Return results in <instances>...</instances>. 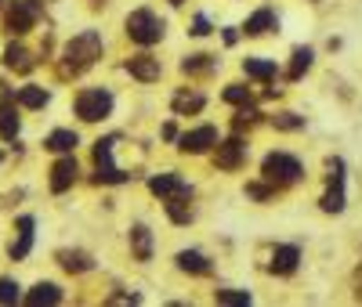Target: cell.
<instances>
[{"mask_svg": "<svg viewBox=\"0 0 362 307\" xmlns=\"http://www.w3.org/2000/svg\"><path fill=\"white\" fill-rule=\"evenodd\" d=\"M102 58V33L95 29H83L80 37H73L62 51V76H80L87 73L95 61Z\"/></svg>", "mask_w": 362, "mask_h": 307, "instance_id": "cell-1", "label": "cell"}, {"mask_svg": "<svg viewBox=\"0 0 362 307\" xmlns=\"http://www.w3.org/2000/svg\"><path fill=\"white\" fill-rule=\"evenodd\" d=\"M300 174H305V167H300V159L290 156V152H268L264 163H261V177L268 184H276V188H290V184L300 181Z\"/></svg>", "mask_w": 362, "mask_h": 307, "instance_id": "cell-2", "label": "cell"}, {"mask_svg": "<svg viewBox=\"0 0 362 307\" xmlns=\"http://www.w3.org/2000/svg\"><path fill=\"white\" fill-rule=\"evenodd\" d=\"M124 25H127V37H131L134 44H141V47H153V44L163 40V18H160L156 11H148V8L131 11Z\"/></svg>", "mask_w": 362, "mask_h": 307, "instance_id": "cell-3", "label": "cell"}, {"mask_svg": "<svg viewBox=\"0 0 362 307\" xmlns=\"http://www.w3.org/2000/svg\"><path fill=\"white\" fill-rule=\"evenodd\" d=\"M109 112H112V95H109L105 87H87V90H80V95H76V116L83 123H98Z\"/></svg>", "mask_w": 362, "mask_h": 307, "instance_id": "cell-4", "label": "cell"}, {"mask_svg": "<svg viewBox=\"0 0 362 307\" xmlns=\"http://www.w3.org/2000/svg\"><path fill=\"white\" fill-rule=\"evenodd\" d=\"M112 145H116V134L95 141V167H98L95 181H98V184H124V181H127V174L112 163Z\"/></svg>", "mask_w": 362, "mask_h": 307, "instance_id": "cell-5", "label": "cell"}, {"mask_svg": "<svg viewBox=\"0 0 362 307\" xmlns=\"http://www.w3.org/2000/svg\"><path fill=\"white\" fill-rule=\"evenodd\" d=\"M37 18H40V0H11V8L4 15V29L11 37H22L33 29Z\"/></svg>", "mask_w": 362, "mask_h": 307, "instance_id": "cell-6", "label": "cell"}, {"mask_svg": "<svg viewBox=\"0 0 362 307\" xmlns=\"http://www.w3.org/2000/svg\"><path fill=\"white\" fill-rule=\"evenodd\" d=\"M319 206L326 213H341L344 210V163L341 159H329V188L319 199Z\"/></svg>", "mask_w": 362, "mask_h": 307, "instance_id": "cell-7", "label": "cell"}, {"mask_svg": "<svg viewBox=\"0 0 362 307\" xmlns=\"http://www.w3.org/2000/svg\"><path fill=\"white\" fill-rule=\"evenodd\" d=\"M214 145H218V131L214 127H196V131L177 138V148L189 152V156H203V152H210Z\"/></svg>", "mask_w": 362, "mask_h": 307, "instance_id": "cell-8", "label": "cell"}, {"mask_svg": "<svg viewBox=\"0 0 362 307\" xmlns=\"http://www.w3.org/2000/svg\"><path fill=\"white\" fill-rule=\"evenodd\" d=\"M214 163L218 170H239L247 163V145L239 138H228V141H218V152H214Z\"/></svg>", "mask_w": 362, "mask_h": 307, "instance_id": "cell-9", "label": "cell"}, {"mask_svg": "<svg viewBox=\"0 0 362 307\" xmlns=\"http://www.w3.org/2000/svg\"><path fill=\"white\" fill-rule=\"evenodd\" d=\"M15 105H18V98L4 87V90H0V138H4V141L18 138V112H15Z\"/></svg>", "mask_w": 362, "mask_h": 307, "instance_id": "cell-10", "label": "cell"}, {"mask_svg": "<svg viewBox=\"0 0 362 307\" xmlns=\"http://www.w3.org/2000/svg\"><path fill=\"white\" fill-rule=\"evenodd\" d=\"M127 73L134 80H141V83H156L163 66H160V58H153V54H134V58H127Z\"/></svg>", "mask_w": 362, "mask_h": 307, "instance_id": "cell-11", "label": "cell"}, {"mask_svg": "<svg viewBox=\"0 0 362 307\" xmlns=\"http://www.w3.org/2000/svg\"><path fill=\"white\" fill-rule=\"evenodd\" d=\"M76 174H80V167H76V159H73V152H66V156L51 167V192H66V188H73Z\"/></svg>", "mask_w": 362, "mask_h": 307, "instance_id": "cell-12", "label": "cell"}, {"mask_svg": "<svg viewBox=\"0 0 362 307\" xmlns=\"http://www.w3.org/2000/svg\"><path fill=\"white\" fill-rule=\"evenodd\" d=\"M18 239L8 246V257L11 260H25L29 257V250H33V228H37V221L33 217H29V213H25V217H18Z\"/></svg>", "mask_w": 362, "mask_h": 307, "instance_id": "cell-13", "label": "cell"}, {"mask_svg": "<svg viewBox=\"0 0 362 307\" xmlns=\"http://www.w3.org/2000/svg\"><path fill=\"white\" fill-rule=\"evenodd\" d=\"M148 192L160 195V199H170V195H181V192H192V184L181 181L177 174H160V177H148Z\"/></svg>", "mask_w": 362, "mask_h": 307, "instance_id": "cell-14", "label": "cell"}, {"mask_svg": "<svg viewBox=\"0 0 362 307\" xmlns=\"http://www.w3.org/2000/svg\"><path fill=\"white\" fill-rule=\"evenodd\" d=\"M297 264H300V250H297V246H276L268 267H272V275H293Z\"/></svg>", "mask_w": 362, "mask_h": 307, "instance_id": "cell-15", "label": "cell"}, {"mask_svg": "<svg viewBox=\"0 0 362 307\" xmlns=\"http://www.w3.org/2000/svg\"><path fill=\"white\" fill-rule=\"evenodd\" d=\"M163 206H167V217H170L174 224H189V221L196 217V210H192V192L170 195V199H163Z\"/></svg>", "mask_w": 362, "mask_h": 307, "instance_id": "cell-16", "label": "cell"}, {"mask_svg": "<svg viewBox=\"0 0 362 307\" xmlns=\"http://www.w3.org/2000/svg\"><path fill=\"white\" fill-rule=\"evenodd\" d=\"M174 264H177V271H185V275H210L214 271V264H210L199 250H181L174 257Z\"/></svg>", "mask_w": 362, "mask_h": 307, "instance_id": "cell-17", "label": "cell"}, {"mask_svg": "<svg viewBox=\"0 0 362 307\" xmlns=\"http://www.w3.org/2000/svg\"><path fill=\"white\" fill-rule=\"evenodd\" d=\"M131 250H134V260H153V231L145 224H134L131 228Z\"/></svg>", "mask_w": 362, "mask_h": 307, "instance_id": "cell-18", "label": "cell"}, {"mask_svg": "<svg viewBox=\"0 0 362 307\" xmlns=\"http://www.w3.org/2000/svg\"><path fill=\"white\" fill-rule=\"evenodd\" d=\"M4 66L15 69V73H29V69L37 66V61H33V54H29L22 44H8V51H4Z\"/></svg>", "mask_w": 362, "mask_h": 307, "instance_id": "cell-19", "label": "cell"}, {"mask_svg": "<svg viewBox=\"0 0 362 307\" xmlns=\"http://www.w3.org/2000/svg\"><path fill=\"white\" fill-rule=\"evenodd\" d=\"M62 300V289H58L54 282H37L33 289L25 293V303L29 307H40V303H58Z\"/></svg>", "mask_w": 362, "mask_h": 307, "instance_id": "cell-20", "label": "cell"}, {"mask_svg": "<svg viewBox=\"0 0 362 307\" xmlns=\"http://www.w3.org/2000/svg\"><path fill=\"white\" fill-rule=\"evenodd\" d=\"M76 145H80L76 131H51V134H47V141H44V148H47V152H58V156L73 152Z\"/></svg>", "mask_w": 362, "mask_h": 307, "instance_id": "cell-21", "label": "cell"}, {"mask_svg": "<svg viewBox=\"0 0 362 307\" xmlns=\"http://www.w3.org/2000/svg\"><path fill=\"white\" fill-rule=\"evenodd\" d=\"M268 29H276V15H272V8H261V11H254V15L247 18L243 33H247V37H261V33H268Z\"/></svg>", "mask_w": 362, "mask_h": 307, "instance_id": "cell-22", "label": "cell"}, {"mask_svg": "<svg viewBox=\"0 0 362 307\" xmlns=\"http://www.w3.org/2000/svg\"><path fill=\"white\" fill-rule=\"evenodd\" d=\"M243 73L261 80V83H272L276 80V61H264V58H243Z\"/></svg>", "mask_w": 362, "mask_h": 307, "instance_id": "cell-23", "label": "cell"}, {"mask_svg": "<svg viewBox=\"0 0 362 307\" xmlns=\"http://www.w3.org/2000/svg\"><path fill=\"white\" fill-rule=\"evenodd\" d=\"M203 105H206V98L199 95V90H177V95H174V112H177V116L199 112Z\"/></svg>", "mask_w": 362, "mask_h": 307, "instance_id": "cell-24", "label": "cell"}, {"mask_svg": "<svg viewBox=\"0 0 362 307\" xmlns=\"http://www.w3.org/2000/svg\"><path fill=\"white\" fill-rule=\"evenodd\" d=\"M58 264H62L69 275H80V271L95 267V260H90L87 253H80V250H62V253H58Z\"/></svg>", "mask_w": 362, "mask_h": 307, "instance_id": "cell-25", "label": "cell"}, {"mask_svg": "<svg viewBox=\"0 0 362 307\" xmlns=\"http://www.w3.org/2000/svg\"><path fill=\"white\" fill-rule=\"evenodd\" d=\"M293 61H290V69H286V76L290 80H300V76H305L308 69H312V47H293V54H290Z\"/></svg>", "mask_w": 362, "mask_h": 307, "instance_id": "cell-26", "label": "cell"}, {"mask_svg": "<svg viewBox=\"0 0 362 307\" xmlns=\"http://www.w3.org/2000/svg\"><path fill=\"white\" fill-rule=\"evenodd\" d=\"M15 98H18V105H22V109H44V105L51 102V95H47L44 87H22Z\"/></svg>", "mask_w": 362, "mask_h": 307, "instance_id": "cell-27", "label": "cell"}, {"mask_svg": "<svg viewBox=\"0 0 362 307\" xmlns=\"http://www.w3.org/2000/svg\"><path fill=\"white\" fill-rule=\"evenodd\" d=\"M214 66H218V58H214V54H189L185 61H181V73L199 76V73H210Z\"/></svg>", "mask_w": 362, "mask_h": 307, "instance_id": "cell-28", "label": "cell"}, {"mask_svg": "<svg viewBox=\"0 0 362 307\" xmlns=\"http://www.w3.org/2000/svg\"><path fill=\"white\" fill-rule=\"evenodd\" d=\"M257 123H261V112H257V109H250V105H243V109L235 112V119H232V131H235V134H243V131L257 127Z\"/></svg>", "mask_w": 362, "mask_h": 307, "instance_id": "cell-29", "label": "cell"}, {"mask_svg": "<svg viewBox=\"0 0 362 307\" xmlns=\"http://www.w3.org/2000/svg\"><path fill=\"white\" fill-rule=\"evenodd\" d=\"M254 296L247 293V289H218L214 293V303H225V307H243V303H250Z\"/></svg>", "mask_w": 362, "mask_h": 307, "instance_id": "cell-30", "label": "cell"}, {"mask_svg": "<svg viewBox=\"0 0 362 307\" xmlns=\"http://www.w3.org/2000/svg\"><path fill=\"white\" fill-rule=\"evenodd\" d=\"M221 98H225L228 105H250V98H254V95H250V87H243V83H228Z\"/></svg>", "mask_w": 362, "mask_h": 307, "instance_id": "cell-31", "label": "cell"}, {"mask_svg": "<svg viewBox=\"0 0 362 307\" xmlns=\"http://www.w3.org/2000/svg\"><path fill=\"white\" fill-rule=\"evenodd\" d=\"M272 123H276L279 131H300V127H305V116H297V112H279Z\"/></svg>", "mask_w": 362, "mask_h": 307, "instance_id": "cell-32", "label": "cell"}, {"mask_svg": "<svg viewBox=\"0 0 362 307\" xmlns=\"http://www.w3.org/2000/svg\"><path fill=\"white\" fill-rule=\"evenodd\" d=\"M22 293H18V282L15 279H0V303H18Z\"/></svg>", "mask_w": 362, "mask_h": 307, "instance_id": "cell-33", "label": "cell"}, {"mask_svg": "<svg viewBox=\"0 0 362 307\" xmlns=\"http://www.w3.org/2000/svg\"><path fill=\"white\" fill-rule=\"evenodd\" d=\"M272 192H279V188H276V184H268V181L264 184H247V195L250 199H268Z\"/></svg>", "mask_w": 362, "mask_h": 307, "instance_id": "cell-34", "label": "cell"}, {"mask_svg": "<svg viewBox=\"0 0 362 307\" xmlns=\"http://www.w3.org/2000/svg\"><path fill=\"white\" fill-rule=\"evenodd\" d=\"M210 33V22H206V15H196V22H192V37H206Z\"/></svg>", "mask_w": 362, "mask_h": 307, "instance_id": "cell-35", "label": "cell"}, {"mask_svg": "<svg viewBox=\"0 0 362 307\" xmlns=\"http://www.w3.org/2000/svg\"><path fill=\"white\" fill-rule=\"evenodd\" d=\"M163 138H167V141H174V138H177V131H174V123H167V127H163Z\"/></svg>", "mask_w": 362, "mask_h": 307, "instance_id": "cell-36", "label": "cell"}, {"mask_svg": "<svg viewBox=\"0 0 362 307\" xmlns=\"http://www.w3.org/2000/svg\"><path fill=\"white\" fill-rule=\"evenodd\" d=\"M170 4H174V8H181V4H185V0H170Z\"/></svg>", "mask_w": 362, "mask_h": 307, "instance_id": "cell-37", "label": "cell"}, {"mask_svg": "<svg viewBox=\"0 0 362 307\" xmlns=\"http://www.w3.org/2000/svg\"><path fill=\"white\" fill-rule=\"evenodd\" d=\"M0 159H4V152H0Z\"/></svg>", "mask_w": 362, "mask_h": 307, "instance_id": "cell-38", "label": "cell"}]
</instances>
